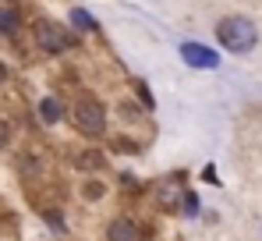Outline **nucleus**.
<instances>
[{
  "instance_id": "0eeeda50",
  "label": "nucleus",
  "mask_w": 262,
  "mask_h": 241,
  "mask_svg": "<svg viewBox=\"0 0 262 241\" xmlns=\"http://www.w3.org/2000/svg\"><path fill=\"white\" fill-rule=\"evenodd\" d=\"M0 32H18V11L14 7H0Z\"/></svg>"
},
{
  "instance_id": "f03ea898",
  "label": "nucleus",
  "mask_w": 262,
  "mask_h": 241,
  "mask_svg": "<svg viewBox=\"0 0 262 241\" xmlns=\"http://www.w3.org/2000/svg\"><path fill=\"white\" fill-rule=\"evenodd\" d=\"M75 124H78L82 131H89V135H103V128H106L103 103H99V99H92V96L78 99V103H75Z\"/></svg>"
},
{
  "instance_id": "423d86ee",
  "label": "nucleus",
  "mask_w": 262,
  "mask_h": 241,
  "mask_svg": "<svg viewBox=\"0 0 262 241\" xmlns=\"http://www.w3.org/2000/svg\"><path fill=\"white\" fill-rule=\"evenodd\" d=\"M39 117H43L46 124H57V120L64 117V107H60V103L50 96V99H43V103H39Z\"/></svg>"
},
{
  "instance_id": "7ed1b4c3",
  "label": "nucleus",
  "mask_w": 262,
  "mask_h": 241,
  "mask_svg": "<svg viewBox=\"0 0 262 241\" xmlns=\"http://www.w3.org/2000/svg\"><path fill=\"white\" fill-rule=\"evenodd\" d=\"M36 39H39V46L50 50V53H64V50L75 46L71 32L60 29V25H53V22H39V25H36Z\"/></svg>"
},
{
  "instance_id": "39448f33",
  "label": "nucleus",
  "mask_w": 262,
  "mask_h": 241,
  "mask_svg": "<svg viewBox=\"0 0 262 241\" xmlns=\"http://www.w3.org/2000/svg\"><path fill=\"white\" fill-rule=\"evenodd\" d=\"M106 238L110 241H142V231H138L131 220H114L110 231H106Z\"/></svg>"
},
{
  "instance_id": "6e6552de",
  "label": "nucleus",
  "mask_w": 262,
  "mask_h": 241,
  "mask_svg": "<svg viewBox=\"0 0 262 241\" xmlns=\"http://www.w3.org/2000/svg\"><path fill=\"white\" fill-rule=\"evenodd\" d=\"M71 22H75V29H82V32H92V29H96V18H92L89 11H82V7L71 11Z\"/></svg>"
},
{
  "instance_id": "ddd939ff",
  "label": "nucleus",
  "mask_w": 262,
  "mask_h": 241,
  "mask_svg": "<svg viewBox=\"0 0 262 241\" xmlns=\"http://www.w3.org/2000/svg\"><path fill=\"white\" fill-rule=\"evenodd\" d=\"M7 78V64H4V61H0V82Z\"/></svg>"
},
{
  "instance_id": "f257e3e1",
  "label": "nucleus",
  "mask_w": 262,
  "mask_h": 241,
  "mask_svg": "<svg viewBox=\"0 0 262 241\" xmlns=\"http://www.w3.org/2000/svg\"><path fill=\"white\" fill-rule=\"evenodd\" d=\"M216 39L230 53H248L255 46V39H259V29H255L252 18H223L216 25Z\"/></svg>"
},
{
  "instance_id": "1a4fd4ad",
  "label": "nucleus",
  "mask_w": 262,
  "mask_h": 241,
  "mask_svg": "<svg viewBox=\"0 0 262 241\" xmlns=\"http://www.w3.org/2000/svg\"><path fill=\"white\" fill-rule=\"evenodd\" d=\"M82 195H85V199H103V195H106V185H103V181H85Z\"/></svg>"
},
{
  "instance_id": "f8f14e48",
  "label": "nucleus",
  "mask_w": 262,
  "mask_h": 241,
  "mask_svg": "<svg viewBox=\"0 0 262 241\" xmlns=\"http://www.w3.org/2000/svg\"><path fill=\"white\" fill-rule=\"evenodd\" d=\"M7 138H11V128L0 120V146H7Z\"/></svg>"
},
{
  "instance_id": "9b49d317",
  "label": "nucleus",
  "mask_w": 262,
  "mask_h": 241,
  "mask_svg": "<svg viewBox=\"0 0 262 241\" xmlns=\"http://www.w3.org/2000/svg\"><path fill=\"white\" fill-rule=\"evenodd\" d=\"M135 89H138V96H142V103H145V107H152V92L145 89V82H135Z\"/></svg>"
},
{
  "instance_id": "20e7f679",
  "label": "nucleus",
  "mask_w": 262,
  "mask_h": 241,
  "mask_svg": "<svg viewBox=\"0 0 262 241\" xmlns=\"http://www.w3.org/2000/svg\"><path fill=\"white\" fill-rule=\"evenodd\" d=\"M181 57H184V64H191V68H216L220 64V57L209 46H202V43H181Z\"/></svg>"
},
{
  "instance_id": "9d476101",
  "label": "nucleus",
  "mask_w": 262,
  "mask_h": 241,
  "mask_svg": "<svg viewBox=\"0 0 262 241\" xmlns=\"http://www.w3.org/2000/svg\"><path fill=\"white\" fill-rule=\"evenodd\" d=\"M78 167H85V170H96V167H103V156H99V153H82Z\"/></svg>"
}]
</instances>
